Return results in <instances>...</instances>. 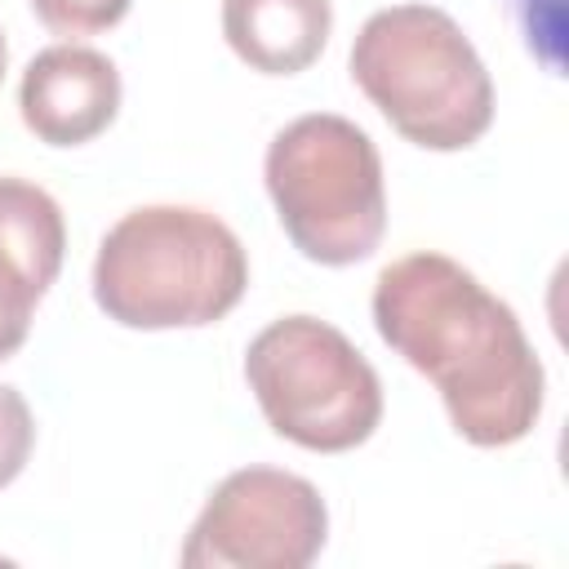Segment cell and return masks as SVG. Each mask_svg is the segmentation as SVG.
I'll use <instances>...</instances> for the list:
<instances>
[{"mask_svg":"<svg viewBox=\"0 0 569 569\" xmlns=\"http://www.w3.org/2000/svg\"><path fill=\"white\" fill-rule=\"evenodd\" d=\"M373 329L445 400L476 449L525 440L542 418V360L516 311L445 253H405L373 280Z\"/></svg>","mask_w":569,"mask_h":569,"instance_id":"6da1fadb","label":"cell"},{"mask_svg":"<svg viewBox=\"0 0 569 569\" xmlns=\"http://www.w3.org/2000/svg\"><path fill=\"white\" fill-rule=\"evenodd\" d=\"M249 289L240 236L196 204L129 209L98 244L93 302L124 329H204Z\"/></svg>","mask_w":569,"mask_h":569,"instance_id":"7a4b0ae2","label":"cell"},{"mask_svg":"<svg viewBox=\"0 0 569 569\" xmlns=\"http://www.w3.org/2000/svg\"><path fill=\"white\" fill-rule=\"evenodd\" d=\"M351 80L405 142L427 151H462L493 124V80L436 4L369 13L351 44Z\"/></svg>","mask_w":569,"mask_h":569,"instance_id":"3957f363","label":"cell"},{"mask_svg":"<svg viewBox=\"0 0 569 569\" xmlns=\"http://www.w3.org/2000/svg\"><path fill=\"white\" fill-rule=\"evenodd\" d=\"M262 182L302 258L320 267H351L382 244V156L356 120L333 111L289 120L267 147Z\"/></svg>","mask_w":569,"mask_h":569,"instance_id":"277c9868","label":"cell"},{"mask_svg":"<svg viewBox=\"0 0 569 569\" xmlns=\"http://www.w3.org/2000/svg\"><path fill=\"white\" fill-rule=\"evenodd\" d=\"M244 382L267 427L311 453H347L382 422L378 369L320 316H280L244 351Z\"/></svg>","mask_w":569,"mask_h":569,"instance_id":"5b68a950","label":"cell"},{"mask_svg":"<svg viewBox=\"0 0 569 569\" xmlns=\"http://www.w3.org/2000/svg\"><path fill=\"white\" fill-rule=\"evenodd\" d=\"M329 538L320 489L280 467L231 471L200 507L182 569H307Z\"/></svg>","mask_w":569,"mask_h":569,"instance_id":"8992f818","label":"cell"},{"mask_svg":"<svg viewBox=\"0 0 569 569\" xmlns=\"http://www.w3.org/2000/svg\"><path fill=\"white\" fill-rule=\"evenodd\" d=\"M67 222L58 200L27 182L0 178V360L18 356L31 333V316L62 271Z\"/></svg>","mask_w":569,"mask_h":569,"instance_id":"52a82bcc","label":"cell"},{"mask_svg":"<svg viewBox=\"0 0 569 569\" xmlns=\"http://www.w3.org/2000/svg\"><path fill=\"white\" fill-rule=\"evenodd\" d=\"M120 111V71L107 53L62 40L40 49L18 80V116L49 147H80L107 133Z\"/></svg>","mask_w":569,"mask_h":569,"instance_id":"ba28073f","label":"cell"},{"mask_svg":"<svg viewBox=\"0 0 569 569\" xmlns=\"http://www.w3.org/2000/svg\"><path fill=\"white\" fill-rule=\"evenodd\" d=\"M333 31L329 0H222V36L262 76L307 71Z\"/></svg>","mask_w":569,"mask_h":569,"instance_id":"9c48e42d","label":"cell"},{"mask_svg":"<svg viewBox=\"0 0 569 569\" xmlns=\"http://www.w3.org/2000/svg\"><path fill=\"white\" fill-rule=\"evenodd\" d=\"M516 22H520V36H525V49L551 71V76H565V0H507Z\"/></svg>","mask_w":569,"mask_h":569,"instance_id":"30bf717a","label":"cell"},{"mask_svg":"<svg viewBox=\"0 0 569 569\" xmlns=\"http://www.w3.org/2000/svg\"><path fill=\"white\" fill-rule=\"evenodd\" d=\"M133 0H31V13L44 22V31L62 40H84L98 31H111Z\"/></svg>","mask_w":569,"mask_h":569,"instance_id":"8fae6325","label":"cell"},{"mask_svg":"<svg viewBox=\"0 0 569 569\" xmlns=\"http://www.w3.org/2000/svg\"><path fill=\"white\" fill-rule=\"evenodd\" d=\"M36 445V418L18 387L0 382V489L13 485L31 458Z\"/></svg>","mask_w":569,"mask_h":569,"instance_id":"7c38bea8","label":"cell"},{"mask_svg":"<svg viewBox=\"0 0 569 569\" xmlns=\"http://www.w3.org/2000/svg\"><path fill=\"white\" fill-rule=\"evenodd\" d=\"M4 67H9V44H4V31H0V80H4Z\"/></svg>","mask_w":569,"mask_h":569,"instance_id":"4fadbf2b","label":"cell"}]
</instances>
